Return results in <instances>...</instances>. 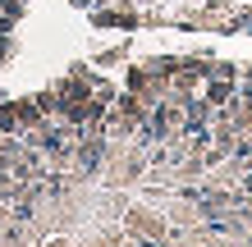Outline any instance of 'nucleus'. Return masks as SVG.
<instances>
[{
    "instance_id": "nucleus-1",
    "label": "nucleus",
    "mask_w": 252,
    "mask_h": 247,
    "mask_svg": "<svg viewBox=\"0 0 252 247\" xmlns=\"http://www.w3.org/2000/svg\"><path fill=\"white\" fill-rule=\"evenodd\" d=\"M92 23L96 27H138V14L133 9H96Z\"/></svg>"
},
{
    "instance_id": "nucleus-2",
    "label": "nucleus",
    "mask_w": 252,
    "mask_h": 247,
    "mask_svg": "<svg viewBox=\"0 0 252 247\" xmlns=\"http://www.w3.org/2000/svg\"><path fill=\"white\" fill-rule=\"evenodd\" d=\"M234 96H239V87H234V78H211V82H206V101H211L216 110H220V106H229Z\"/></svg>"
},
{
    "instance_id": "nucleus-3",
    "label": "nucleus",
    "mask_w": 252,
    "mask_h": 247,
    "mask_svg": "<svg viewBox=\"0 0 252 247\" xmlns=\"http://www.w3.org/2000/svg\"><path fill=\"white\" fill-rule=\"evenodd\" d=\"M0 133H23V128H19V110H14V101H0Z\"/></svg>"
},
{
    "instance_id": "nucleus-4",
    "label": "nucleus",
    "mask_w": 252,
    "mask_h": 247,
    "mask_svg": "<svg viewBox=\"0 0 252 247\" xmlns=\"http://www.w3.org/2000/svg\"><path fill=\"white\" fill-rule=\"evenodd\" d=\"M92 96L101 101V106H115V101H120V92H115L106 78H96V82H92Z\"/></svg>"
},
{
    "instance_id": "nucleus-5",
    "label": "nucleus",
    "mask_w": 252,
    "mask_h": 247,
    "mask_svg": "<svg viewBox=\"0 0 252 247\" xmlns=\"http://www.w3.org/2000/svg\"><path fill=\"white\" fill-rule=\"evenodd\" d=\"M239 69L234 64H225V60H216V64H206V78H234Z\"/></svg>"
},
{
    "instance_id": "nucleus-6",
    "label": "nucleus",
    "mask_w": 252,
    "mask_h": 247,
    "mask_svg": "<svg viewBox=\"0 0 252 247\" xmlns=\"http://www.w3.org/2000/svg\"><path fill=\"white\" fill-rule=\"evenodd\" d=\"M23 5H28V0H0V9H5L9 19H23Z\"/></svg>"
},
{
    "instance_id": "nucleus-7",
    "label": "nucleus",
    "mask_w": 252,
    "mask_h": 247,
    "mask_svg": "<svg viewBox=\"0 0 252 247\" xmlns=\"http://www.w3.org/2000/svg\"><path fill=\"white\" fill-rule=\"evenodd\" d=\"M96 60H101V64H120V60H124V46H110V51H101Z\"/></svg>"
},
{
    "instance_id": "nucleus-8",
    "label": "nucleus",
    "mask_w": 252,
    "mask_h": 247,
    "mask_svg": "<svg viewBox=\"0 0 252 247\" xmlns=\"http://www.w3.org/2000/svg\"><path fill=\"white\" fill-rule=\"evenodd\" d=\"M73 5H101V0H73Z\"/></svg>"
},
{
    "instance_id": "nucleus-9",
    "label": "nucleus",
    "mask_w": 252,
    "mask_h": 247,
    "mask_svg": "<svg viewBox=\"0 0 252 247\" xmlns=\"http://www.w3.org/2000/svg\"><path fill=\"white\" fill-rule=\"evenodd\" d=\"M5 137H9V133H0V147H5Z\"/></svg>"
}]
</instances>
